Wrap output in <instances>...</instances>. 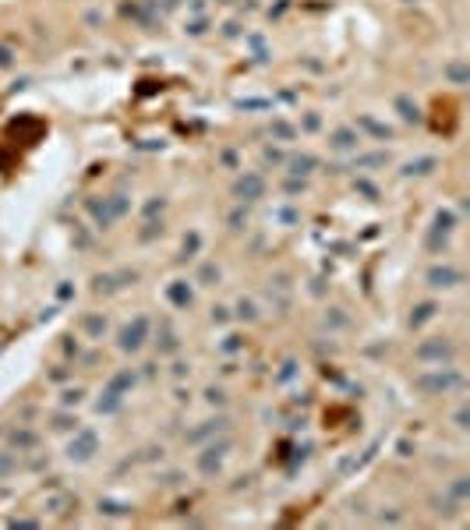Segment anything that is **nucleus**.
<instances>
[{
  "label": "nucleus",
  "mask_w": 470,
  "mask_h": 530,
  "mask_svg": "<svg viewBox=\"0 0 470 530\" xmlns=\"http://www.w3.org/2000/svg\"><path fill=\"white\" fill-rule=\"evenodd\" d=\"M396 106H400V110H403V114H400L403 121H414V124H417V121H421V110H417V103H410L407 96H400V99H396Z\"/></svg>",
  "instance_id": "obj_7"
},
{
  "label": "nucleus",
  "mask_w": 470,
  "mask_h": 530,
  "mask_svg": "<svg viewBox=\"0 0 470 530\" xmlns=\"http://www.w3.org/2000/svg\"><path fill=\"white\" fill-rule=\"evenodd\" d=\"M128 212V202L121 198V195H114V198H103V205L99 202H92V216L103 223V227H110L114 220H121Z\"/></svg>",
  "instance_id": "obj_1"
},
{
  "label": "nucleus",
  "mask_w": 470,
  "mask_h": 530,
  "mask_svg": "<svg viewBox=\"0 0 470 530\" xmlns=\"http://www.w3.org/2000/svg\"><path fill=\"white\" fill-rule=\"evenodd\" d=\"M11 467V460H0V470H8Z\"/></svg>",
  "instance_id": "obj_15"
},
{
  "label": "nucleus",
  "mask_w": 470,
  "mask_h": 530,
  "mask_svg": "<svg viewBox=\"0 0 470 530\" xmlns=\"http://www.w3.org/2000/svg\"><path fill=\"white\" fill-rule=\"evenodd\" d=\"M96 446H99V439H96L92 432H82V435L68 446V456H71V460H92Z\"/></svg>",
  "instance_id": "obj_4"
},
{
  "label": "nucleus",
  "mask_w": 470,
  "mask_h": 530,
  "mask_svg": "<svg viewBox=\"0 0 470 530\" xmlns=\"http://www.w3.org/2000/svg\"><path fill=\"white\" fill-rule=\"evenodd\" d=\"M311 167H315V156H297L290 163V174H311Z\"/></svg>",
  "instance_id": "obj_9"
},
{
  "label": "nucleus",
  "mask_w": 470,
  "mask_h": 530,
  "mask_svg": "<svg viewBox=\"0 0 470 530\" xmlns=\"http://www.w3.org/2000/svg\"><path fill=\"white\" fill-rule=\"evenodd\" d=\"M446 75H449L456 85H463V82H467V68H463V64H449V68H446Z\"/></svg>",
  "instance_id": "obj_12"
},
{
  "label": "nucleus",
  "mask_w": 470,
  "mask_h": 530,
  "mask_svg": "<svg viewBox=\"0 0 470 530\" xmlns=\"http://www.w3.org/2000/svg\"><path fill=\"white\" fill-rule=\"evenodd\" d=\"M463 276H460V269H453V265H435V269L428 273V283L432 287H456Z\"/></svg>",
  "instance_id": "obj_5"
},
{
  "label": "nucleus",
  "mask_w": 470,
  "mask_h": 530,
  "mask_svg": "<svg viewBox=\"0 0 470 530\" xmlns=\"http://www.w3.org/2000/svg\"><path fill=\"white\" fill-rule=\"evenodd\" d=\"M170 297L177 304H191V290H184V287H170Z\"/></svg>",
  "instance_id": "obj_13"
},
{
  "label": "nucleus",
  "mask_w": 470,
  "mask_h": 530,
  "mask_svg": "<svg viewBox=\"0 0 470 530\" xmlns=\"http://www.w3.org/2000/svg\"><path fill=\"white\" fill-rule=\"evenodd\" d=\"M432 315H435V304H421V308H417V315L410 318V326H421V322H428Z\"/></svg>",
  "instance_id": "obj_10"
},
{
  "label": "nucleus",
  "mask_w": 470,
  "mask_h": 530,
  "mask_svg": "<svg viewBox=\"0 0 470 530\" xmlns=\"http://www.w3.org/2000/svg\"><path fill=\"white\" fill-rule=\"evenodd\" d=\"M354 145H357V135H354L350 128L333 131V149H354Z\"/></svg>",
  "instance_id": "obj_6"
},
{
  "label": "nucleus",
  "mask_w": 470,
  "mask_h": 530,
  "mask_svg": "<svg viewBox=\"0 0 470 530\" xmlns=\"http://www.w3.org/2000/svg\"><path fill=\"white\" fill-rule=\"evenodd\" d=\"M145 329H149V322L145 318H135V326H128L124 333H121V350H138L142 343H145Z\"/></svg>",
  "instance_id": "obj_3"
},
{
  "label": "nucleus",
  "mask_w": 470,
  "mask_h": 530,
  "mask_svg": "<svg viewBox=\"0 0 470 530\" xmlns=\"http://www.w3.org/2000/svg\"><path fill=\"white\" fill-rule=\"evenodd\" d=\"M234 195L244 198V202H258V198L266 195V181L258 177V174H244V177L234 184Z\"/></svg>",
  "instance_id": "obj_2"
},
{
  "label": "nucleus",
  "mask_w": 470,
  "mask_h": 530,
  "mask_svg": "<svg viewBox=\"0 0 470 530\" xmlns=\"http://www.w3.org/2000/svg\"><path fill=\"white\" fill-rule=\"evenodd\" d=\"M15 61H11V50L8 46H0V68H11Z\"/></svg>",
  "instance_id": "obj_14"
},
{
  "label": "nucleus",
  "mask_w": 470,
  "mask_h": 530,
  "mask_svg": "<svg viewBox=\"0 0 470 530\" xmlns=\"http://www.w3.org/2000/svg\"><path fill=\"white\" fill-rule=\"evenodd\" d=\"M453 357V347L449 343H442V347H421V357Z\"/></svg>",
  "instance_id": "obj_11"
},
{
  "label": "nucleus",
  "mask_w": 470,
  "mask_h": 530,
  "mask_svg": "<svg viewBox=\"0 0 470 530\" xmlns=\"http://www.w3.org/2000/svg\"><path fill=\"white\" fill-rule=\"evenodd\" d=\"M435 170V159H417V163H407V174H417V177H425Z\"/></svg>",
  "instance_id": "obj_8"
}]
</instances>
